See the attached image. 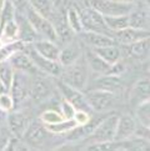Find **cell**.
<instances>
[{
  "instance_id": "obj_32",
  "label": "cell",
  "mask_w": 150,
  "mask_h": 151,
  "mask_svg": "<svg viewBox=\"0 0 150 151\" xmlns=\"http://www.w3.org/2000/svg\"><path fill=\"white\" fill-rule=\"evenodd\" d=\"M135 120L143 126L150 127V100L143 101L135 106Z\"/></svg>"
},
{
  "instance_id": "obj_26",
  "label": "cell",
  "mask_w": 150,
  "mask_h": 151,
  "mask_svg": "<svg viewBox=\"0 0 150 151\" xmlns=\"http://www.w3.org/2000/svg\"><path fill=\"white\" fill-rule=\"evenodd\" d=\"M65 23L69 26L73 33L79 34L83 31V23H81V17H80V12L76 8H69L65 14Z\"/></svg>"
},
{
  "instance_id": "obj_19",
  "label": "cell",
  "mask_w": 150,
  "mask_h": 151,
  "mask_svg": "<svg viewBox=\"0 0 150 151\" xmlns=\"http://www.w3.org/2000/svg\"><path fill=\"white\" fill-rule=\"evenodd\" d=\"M83 58H84V60L87 63L90 71H93L98 75H104V74L110 73L111 65H109L108 63H105L103 59L99 55H96L90 47H88V49L83 52Z\"/></svg>"
},
{
  "instance_id": "obj_28",
  "label": "cell",
  "mask_w": 150,
  "mask_h": 151,
  "mask_svg": "<svg viewBox=\"0 0 150 151\" xmlns=\"http://www.w3.org/2000/svg\"><path fill=\"white\" fill-rule=\"evenodd\" d=\"M30 8L50 19L54 15V0H26Z\"/></svg>"
},
{
  "instance_id": "obj_17",
  "label": "cell",
  "mask_w": 150,
  "mask_h": 151,
  "mask_svg": "<svg viewBox=\"0 0 150 151\" xmlns=\"http://www.w3.org/2000/svg\"><path fill=\"white\" fill-rule=\"evenodd\" d=\"M8 63L12 65V68L15 71H23V73H28V74H33L35 75L38 73V69L31 61L30 56L28 55V52L24 50H20L18 52H15L14 55L10 56Z\"/></svg>"
},
{
  "instance_id": "obj_1",
  "label": "cell",
  "mask_w": 150,
  "mask_h": 151,
  "mask_svg": "<svg viewBox=\"0 0 150 151\" xmlns=\"http://www.w3.org/2000/svg\"><path fill=\"white\" fill-rule=\"evenodd\" d=\"M59 78H60V81L71 86V88L84 90L89 81V68L84 58L71 64V65L63 66L61 74Z\"/></svg>"
},
{
  "instance_id": "obj_21",
  "label": "cell",
  "mask_w": 150,
  "mask_h": 151,
  "mask_svg": "<svg viewBox=\"0 0 150 151\" xmlns=\"http://www.w3.org/2000/svg\"><path fill=\"white\" fill-rule=\"evenodd\" d=\"M29 45H31V47H33L38 54H40L41 56L50 59V60L58 61L60 47L58 46L56 41H51V40H48V39H39V40L34 41L33 44H29Z\"/></svg>"
},
{
  "instance_id": "obj_37",
  "label": "cell",
  "mask_w": 150,
  "mask_h": 151,
  "mask_svg": "<svg viewBox=\"0 0 150 151\" xmlns=\"http://www.w3.org/2000/svg\"><path fill=\"white\" fill-rule=\"evenodd\" d=\"M12 137H13V135H12V132H10V130L8 129L6 125L0 127V151L6 150Z\"/></svg>"
},
{
  "instance_id": "obj_43",
  "label": "cell",
  "mask_w": 150,
  "mask_h": 151,
  "mask_svg": "<svg viewBox=\"0 0 150 151\" xmlns=\"http://www.w3.org/2000/svg\"><path fill=\"white\" fill-rule=\"evenodd\" d=\"M4 3H5V0H0V10H1V8H3Z\"/></svg>"
},
{
  "instance_id": "obj_41",
  "label": "cell",
  "mask_w": 150,
  "mask_h": 151,
  "mask_svg": "<svg viewBox=\"0 0 150 151\" xmlns=\"http://www.w3.org/2000/svg\"><path fill=\"white\" fill-rule=\"evenodd\" d=\"M6 119H8V112L0 109V127L6 125Z\"/></svg>"
},
{
  "instance_id": "obj_4",
  "label": "cell",
  "mask_w": 150,
  "mask_h": 151,
  "mask_svg": "<svg viewBox=\"0 0 150 151\" xmlns=\"http://www.w3.org/2000/svg\"><path fill=\"white\" fill-rule=\"evenodd\" d=\"M51 135L53 134L46 130L44 124L40 120H31L29 122L28 127H26L25 132L23 134L21 140H23L30 149L31 147L41 149L44 145H46L48 140H49Z\"/></svg>"
},
{
  "instance_id": "obj_11",
  "label": "cell",
  "mask_w": 150,
  "mask_h": 151,
  "mask_svg": "<svg viewBox=\"0 0 150 151\" xmlns=\"http://www.w3.org/2000/svg\"><path fill=\"white\" fill-rule=\"evenodd\" d=\"M31 120L28 117V115L23 111H9L8 119H6V126L10 130L13 136L21 139L23 134L25 132L29 122Z\"/></svg>"
},
{
  "instance_id": "obj_33",
  "label": "cell",
  "mask_w": 150,
  "mask_h": 151,
  "mask_svg": "<svg viewBox=\"0 0 150 151\" xmlns=\"http://www.w3.org/2000/svg\"><path fill=\"white\" fill-rule=\"evenodd\" d=\"M46 127V130L51 132L53 135H64L68 131H70L71 129L76 126V122L74 121V119H64V120L55 122V124H50V125H44Z\"/></svg>"
},
{
  "instance_id": "obj_29",
  "label": "cell",
  "mask_w": 150,
  "mask_h": 151,
  "mask_svg": "<svg viewBox=\"0 0 150 151\" xmlns=\"http://www.w3.org/2000/svg\"><path fill=\"white\" fill-rule=\"evenodd\" d=\"M129 15V14H128ZM128 15H115V17H104L106 28L110 33L123 30L129 26V17Z\"/></svg>"
},
{
  "instance_id": "obj_35",
  "label": "cell",
  "mask_w": 150,
  "mask_h": 151,
  "mask_svg": "<svg viewBox=\"0 0 150 151\" xmlns=\"http://www.w3.org/2000/svg\"><path fill=\"white\" fill-rule=\"evenodd\" d=\"M15 14H17V9H15V6L10 1L5 0L3 8H1V10H0V20H1V25L4 23H6V21H9V20L15 19Z\"/></svg>"
},
{
  "instance_id": "obj_20",
  "label": "cell",
  "mask_w": 150,
  "mask_h": 151,
  "mask_svg": "<svg viewBox=\"0 0 150 151\" xmlns=\"http://www.w3.org/2000/svg\"><path fill=\"white\" fill-rule=\"evenodd\" d=\"M121 88H123V80L120 78V75L104 74V75H99V78L95 79L93 89L105 90L115 94L118 91H120Z\"/></svg>"
},
{
  "instance_id": "obj_15",
  "label": "cell",
  "mask_w": 150,
  "mask_h": 151,
  "mask_svg": "<svg viewBox=\"0 0 150 151\" xmlns=\"http://www.w3.org/2000/svg\"><path fill=\"white\" fill-rule=\"evenodd\" d=\"M112 37H114V40L116 41V44L129 45V44H133V42H135L138 40L145 39V37H150V31L128 26V28L123 29V30L112 33Z\"/></svg>"
},
{
  "instance_id": "obj_13",
  "label": "cell",
  "mask_w": 150,
  "mask_h": 151,
  "mask_svg": "<svg viewBox=\"0 0 150 151\" xmlns=\"http://www.w3.org/2000/svg\"><path fill=\"white\" fill-rule=\"evenodd\" d=\"M79 36L81 39V42L85 44L90 49H96V47H103L108 45H116L114 37L108 34L95 33V31H81L79 33Z\"/></svg>"
},
{
  "instance_id": "obj_30",
  "label": "cell",
  "mask_w": 150,
  "mask_h": 151,
  "mask_svg": "<svg viewBox=\"0 0 150 151\" xmlns=\"http://www.w3.org/2000/svg\"><path fill=\"white\" fill-rule=\"evenodd\" d=\"M0 37L4 42L13 41L19 39V28L17 24V20H9L6 23L1 25V30H0Z\"/></svg>"
},
{
  "instance_id": "obj_40",
  "label": "cell",
  "mask_w": 150,
  "mask_h": 151,
  "mask_svg": "<svg viewBox=\"0 0 150 151\" xmlns=\"http://www.w3.org/2000/svg\"><path fill=\"white\" fill-rule=\"evenodd\" d=\"M8 1L12 3L17 10H23L26 6V5H29L26 0H8Z\"/></svg>"
},
{
  "instance_id": "obj_14",
  "label": "cell",
  "mask_w": 150,
  "mask_h": 151,
  "mask_svg": "<svg viewBox=\"0 0 150 151\" xmlns=\"http://www.w3.org/2000/svg\"><path fill=\"white\" fill-rule=\"evenodd\" d=\"M83 52H84L83 46L79 41H75V40L70 41L63 49H60L58 61L61 66L71 65V64L76 63L78 60H80L83 58Z\"/></svg>"
},
{
  "instance_id": "obj_24",
  "label": "cell",
  "mask_w": 150,
  "mask_h": 151,
  "mask_svg": "<svg viewBox=\"0 0 150 151\" xmlns=\"http://www.w3.org/2000/svg\"><path fill=\"white\" fill-rule=\"evenodd\" d=\"M96 55H99L105 63H108L109 65H114L118 61H120L121 59V50L116 45H108L103 47H96V49H92Z\"/></svg>"
},
{
  "instance_id": "obj_3",
  "label": "cell",
  "mask_w": 150,
  "mask_h": 151,
  "mask_svg": "<svg viewBox=\"0 0 150 151\" xmlns=\"http://www.w3.org/2000/svg\"><path fill=\"white\" fill-rule=\"evenodd\" d=\"M116 114H110L103 119H100L98 124L93 129L92 134L85 139L88 140V144H95V142H105L111 141L115 137V129L118 122Z\"/></svg>"
},
{
  "instance_id": "obj_44",
  "label": "cell",
  "mask_w": 150,
  "mask_h": 151,
  "mask_svg": "<svg viewBox=\"0 0 150 151\" xmlns=\"http://www.w3.org/2000/svg\"><path fill=\"white\" fill-rule=\"evenodd\" d=\"M3 44H4V41L1 40V37H0V47H1V46H3Z\"/></svg>"
},
{
  "instance_id": "obj_23",
  "label": "cell",
  "mask_w": 150,
  "mask_h": 151,
  "mask_svg": "<svg viewBox=\"0 0 150 151\" xmlns=\"http://www.w3.org/2000/svg\"><path fill=\"white\" fill-rule=\"evenodd\" d=\"M129 26L135 29L149 30L150 20H149V12L146 8H134L129 13Z\"/></svg>"
},
{
  "instance_id": "obj_18",
  "label": "cell",
  "mask_w": 150,
  "mask_h": 151,
  "mask_svg": "<svg viewBox=\"0 0 150 151\" xmlns=\"http://www.w3.org/2000/svg\"><path fill=\"white\" fill-rule=\"evenodd\" d=\"M51 94V88L49 81H46L45 78L35 76L30 81V90H29V98L34 101H43L48 99Z\"/></svg>"
},
{
  "instance_id": "obj_10",
  "label": "cell",
  "mask_w": 150,
  "mask_h": 151,
  "mask_svg": "<svg viewBox=\"0 0 150 151\" xmlns=\"http://www.w3.org/2000/svg\"><path fill=\"white\" fill-rule=\"evenodd\" d=\"M30 81H31L30 74L23 73V71H14L13 83H12V86H10L9 93L13 96L15 105L20 104L25 99L29 98Z\"/></svg>"
},
{
  "instance_id": "obj_9",
  "label": "cell",
  "mask_w": 150,
  "mask_h": 151,
  "mask_svg": "<svg viewBox=\"0 0 150 151\" xmlns=\"http://www.w3.org/2000/svg\"><path fill=\"white\" fill-rule=\"evenodd\" d=\"M58 89L60 90V94L63 96V99H65L73 105L75 110H84L88 112H92V107H90L89 102L87 100V96L83 93V90L71 88L66 84H64L63 81L58 83Z\"/></svg>"
},
{
  "instance_id": "obj_27",
  "label": "cell",
  "mask_w": 150,
  "mask_h": 151,
  "mask_svg": "<svg viewBox=\"0 0 150 151\" xmlns=\"http://www.w3.org/2000/svg\"><path fill=\"white\" fill-rule=\"evenodd\" d=\"M149 45H150L149 37H145V39L138 40L135 42H133V44L125 45V46L128 47V52H129L130 56L136 58V59H143V58L148 56V54H149Z\"/></svg>"
},
{
  "instance_id": "obj_42",
  "label": "cell",
  "mask_w": 150,
  "mask_h": 151,
  "mask_svg": "<svg viewBox=\"0 0 150 151\" xmlns=\"http://www.w3.org/2000/svg\"><path fill=\"white\" fill-rule=\"evenodd\" d=\"M118 1H123V3H130V4H136L140 0H118Z\"/></svg>"
},
{
  "instance_id": "obj_36",
  "label": "cell",
  "mask_w": 150,
  "mask_h": 151,
  "mask_svg": "<svg viewBox=\"0 0 150 151\" xmlns=\"http://www.w3.org/2000/svg\"><path fill=\"white\" fill-rule=\"evenodd\" d=\"M14 107H15V101L13 96L10 95V93H6V91L0 93V109L9 112L14 110Z\"/></svg>"
},
{
  "instance_id": "obj_5",
  "label": "cell",
  "mask_w": 150,
  "mask_h": 151,
  "mask_svg": "<svg viewBox=\"0 0 150 151\" xmlns=\"http://www.w3.org/2000/svg\"><path fill=\"white\" fill-rule=\"evenodd\" d=\"M89 6L99 12L103 17H115V15H128L135 8V4L123 3L118 0H90Z\"/></svg>"
},
{
  "instance_id": "obj_34",
  "label": "cell",
  "mask_w": 150,
  "mask_h": 151,
  "mask_svg": "<svg viewBox=\"0 0 150 151\" xmlns=\"http://www.w3.org/2000/svg\"><path fill=\"white\" fill-rule=\"evenodd\" d=\"M39 120L44 124V125H50V124H55L64 120L60 111H56V110H53V109H48L45 111H43L40 116H39Z\"/></svg>"
},
{
  "instance_id": "obj_16",
  "label": "cell",
  "mask_w": 150,
  "mask_h": 151,
  "mask_svg": "<svg viewBox=\"0 0 150 151\" xmlns=\"http://www.w3.org/2000/svg\"><path fill=\"white\" fill-rule=\"evenodd\" d=\"M15 20H17V24L19 28V40L25 42L26 45H29V44H33L34 41L41 39L34 30V28L31 26V24L29 23V20L25 18V15L20 10H17Z\"/></svg>"
},
{
  "instance_id": "obj_7",
  "label": "cell",
  "mask_w": 150,
  "mask_h": 151,
  "mask_svg": "<svg viewBox=\"0 0 150 151\" xmlns=\"http://www.w3.org/2000/svg\"><path fill=\"white\" fill-rule=\"evenodd\" d=\"M25 51L28 52V55L30 56L31 61H33L35 68L38 69V71L44 73L45 75H49V76H53V78L60 76L63 66L59 64V61L50 60V59H46L44 56H41L40 54H38L33 47H31V45H26Z\"/></svg>"
},
{
  "instance_id": "obj_46",
  "label": "cell",
  "mask_w": 150,
  "mask_h": 151,
  "mask_svg": "<svg viewBox=\"0 0 150 151\" xmlns=\"http://www.w3.org/2000/svg\"><path fill=\"white\" fill-rule=\"evenodd\" d=\"M54 1H59V0H54Z\"/></svg>"
},
{
  "instance_id": "obj_25",
  "label": "cell",
  "mask_w": 150,
  "mask_h": 151,
  "mask_svg": "<svg viewBox=\"0 0 150 151\" xmlns=\"http://www.w3.org/2000/svg\"><path fill=\"white\" fill-rule=\"evenodd\" d=\"M26 44L23 42L21 40H13V41H6L4 42L3 46L0 47V63L3 61H8L10 56L14 55L15 52H18L20 50L25 49Z\"/></svg>"
},
{
  "instance_id": "obj_2",
  "label": "cell",
  "mask_w": 150,
  "mask_h": 151,
  "mask_svg": "<svg viewBox=\"0 0 150 151\" xmlns=\"http://www.w3.org/2000/svg\"><path fill=\"white\" fill-rule=\"evenodd\" d=\"M20 12L25 15V18L29 20V23L31 24V26L34 28V30L36 31L38 35H39L41 39H48V40L58 42L59 36H58L55 26L51 23L50 19H48L44 17V15L35 12V10L33 8H30L29 5H26V6L23 10H20Z\"/></svg>"
},
{
  "instance_id": "obj_8",
  "label": "cell",
  "mask_w": 150,
  "mask_h": 151,
  "mask_svg": "<svg viewBox=\"0 0 150 151\" xmlns=\"http://www.w3.org/2000/svg\"><path fill=\"white\" fill-rule=\"evenodd\" d=\"M85 96L93 111L105 112L110 110L115 104V94L110 91L92 89L85 94Z\"/></svg>"
},
{
  "instance_id": "obj_45",
  "label": "cell",
  "mask_w": 150,
  "mask_h": 151,
  "mask_svg": "<svg viewBox=\"0 0 150 151\" xmlns=\"http://www.w3.org/2000/svg\"><path fill=\"white\" fill-rule=\"evenodd\" d=\"M0 29H1V20H0Z\"/></svg>"
},
{
  "instance_id": "obj_38",
  "label": "cell",
  "mask_w": 150,
  "mask_h": 151,
  "mask_svg": "<svg viewBox=\"0 0 150 151\" xmlns=\"http://www.w3.org/2000/svg\"><path fill=\"white\" fill-rule=\"evenodd\" d=\"M59 106H60V114H61L63 119H66V120H68V119H73L74 112L76 111V110L74 109L70 102L66 101L65 99H61Z\"/></svg>"
},
{
  "instance_id": "obj_31",
  "label": "cell",
  "mask_w": 150,
  "mask_h": 151,
  "mask_svg": "<svg viewBox=\"0 0 150 151\" xmlns=\"http://www.w3.org/2000/svg\"><path fill=\"white\" fill-rule=\"evenodd\" d=\"M14 71L15 70L12 68V65L8 61L0 63V85H1L3 90L6 91V93H9L10 86H12Z\"/></svg>"
},
{
  "instance_id": "obj_12",
  "label": "cell",
  "mask_w": 150,
  "mask_h": 151,
  "mask_svg": "<svg viewBox=\"0 0 150 151\" xmlns=\"http://www.w3.org/2000/svg\"><path fill=\"white\" fill-rule=\"evenodd\" d=\"M136 126H138V121L130 114H123L121 116H118L114 140L121 141V140H126L134 136Z\"/></svg>"
},
{
  "instance_id": "obj_39",
  "label": "cell",
  "mask_w": 150,
  "mask_h": 151,
  "mask_svg": "<svg viewBox=\"0 0 150 151\" xmlns=\"http://www.w3.org/2000/svg\"><path fill=\"white\" fill-rule=\"evenodd\" d=\"M73 119H74V121L76 122V125H85V124H88L92 120V115H90V112H88V111L76 110L74 112Z\"/></svg>"
},
{
  "instance_id": "obj_6",
  "label": "cell",
  "mask_w": 150,
  "mask_h": 151,
  "mask_svg": "<svg viewBox=\"0 0 150 151\" xmlns=\"http://www.w3.org/2000/svg\"><path fill=\"white\" fill-rule=\"evenodd\" d=\"M80 12V17H81L83 23V30L84 31H95V33H103L110 35L111 33L106 28L104 17L99 12H96L92 6L83 8Z\"/></svg>"
},
{
  "instance_id": "obj_22",
  "label": "cell",
  "mask_w": 150,
  "mask_h": 151,
  "mask_svg": "<svg viewBox=\"0 0 150 151\" xmlns=\"http://www.w3.org/2000/svg\"><path fill=\"white\" fill-rule=\"evenodd\" d=\"M149 95H150L149 76H144L141 79H139L133 85L131 91H130V104L136 106L140 102L149 100Z\"/></svg>"
}]
</instances>
